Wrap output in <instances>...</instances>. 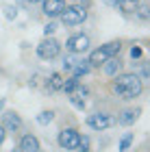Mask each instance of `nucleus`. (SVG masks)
Returning a JSON list of instances; mask_svg holds the SVG:
<instances>
[{
	"label": "nucleus",
	"instance_id": "1",
	"mask_svg": "<svg viewBox=\"0 0 150 152\" xmlns=\"http://www.w3.org/2000/svg\"><path fill=\"white\" fill-rule=\"evenodd\" d=\"M113 91L120 96L122 100H133L144 91V80L137 74H115Z\"/></svg>",
	"mask_w": 150,
	"mask_h": 152
},
{
	"label": "nucleus",
	"instance_id": "2",
	"mask_svg": "<svg viewBox=\"0 0 150 152\" xmlns=\"http://www.w3.org/2000/svg\"><path fill=\"white\" fill-rule=\"evenodd\" d=\"M120 48H122L120 41H109V44L96 48V50L89 54V59H87V61H89V65H91V67H100L102 63H105V61H109L111 57H118Z\"/></svg>",
	"mask_w": 150,
	"mask_h": 152
},
{
	"label": "nucleus",
	"instance_id": "3",
	"mask_svg": "<svg viewBox=\"0 0 150 152\" xmlns=\"http://www.w3.org/2000/svg\"><path fill=\"white\" fill-rule=\"evenodd\" d=\"M59 52H61V44L57 39H52V37H46L42 44L37 46V57L39 59H44V61H52V59H57L59 57Z\"/></svg>",
	"mask_w": 150,
	"mask_h": 152
},
{
	"label": "nucleus",
	"instance_id": "4",
	"mask_svg": "<svg viewBox=\"0 0 150 152\" xmlns=\"http://www.w3.org/2000/svg\"><path fill=\"white\" fill-rule=\"evenodd\" d=\"M61 15V22L67 24V26H76L80 22H85V18H87V13L83 7H65L63 11L59 13Z\"/></svg>",
	"mask_w": 150,
	"mask_h": 152
},
{
	"label": "nucleus",
	"instance_id": "5",
	"mask_svg": "<svg viewBox=\"0 0 150 152\" xmlns=\"http://www.w3.org/2000/svg\"><path fill=\"white\" fill-rule=\"evenodd\" d=\"M78 139H80V135H78V130L76 128H63L59 133V146L63 148V150H76L78 148Z\"/></svg>",
	"mask_w": 150,
	"mask_h": 152
},
{
	"label": "nucleus",
	"instance_id": "6",
	"mask_svg": "<svg viewBox=\"0 0 150 152\" xmlns=\"http://www.w3.org/2000/svg\"><path fill=\"white\" fill-rule=\"evenodd\" d=\"M67 50L74 52V54H83L87 48H89V37L83 35V33H78V35H72L70 39H67Z\"/></svg>",
	"mask_w": 150,
	"mask_h": 152
},
{
	"label": "nucleus",
	"instance_id": "7",
	"mask_svg": "<svg viewBox=\"0 0 150 152\" xmlns=\"http://www.w3.org/2000/svg\"><path fill=\"white\" fill-rule=\"evenodd\" d=\"M87 124H89V128H94V130H105L113 124V117L109 113H94V115L87 117Z\"/></svg>",
	"mask_w": 150,
	"mask_h": 152
},
{
	"label": "nucleus",
	"instance_id": "8",
	"mask_svg": "<svg viewBox=\"0 0 150 152\" xmlns=\"http://www.w3.org/2000/svg\"><path fill=\"white\" fill-rule=\"evenodd\" d=\"M44 2V13L46 18H57L61 11L65 9V2L63 0H42Z\"/></svg>",
	"mask_w": 150,
	"mask_h": 152
},
{
	"label": "nucleus",
	"instance_id": "9",
	"mask_svg": "<svg viewBox=\"0 0 150 152\" xmlns=\"http://www.w3.org/2000/svg\"><path fill=\"white\" fill-rule=\"evenodd\" d=\"M85 98H87V89L80 87V83H78V85L70 91V102L76 109H85Z\"/></svg>",
	"mask_w": 150,
	"mask_h": 152
},
{
	"label": "nucleus",
	"instance_id": "10",
	"mask_svg": "<svg viewBox=\"0 0 150 152\" xmlns=\"http://www.w3.org/2000/svg\"><path fill=\"white\" fill-rule=\"evenodd\" d=\"M2 117H4L2 128H4V130H9V133H13V130H18L20 126H22V117H20L15 111H7Z\"/></svg>",
	"mask_w": 150,
	"mask_h": 152
},
{
	"label": "nucleus",
	"instance_id": "11",
	"mask_svg": "<svg viewBox=\"0 0 150 152\" xmlns=\"http://www.w3.org/2000/svg\"><path fill=\"white\" fill-rule=\"evenodd\" d=\"M39 150V141L33 135H24L20 141V152H37Z\"/></svg>",
	"mask_w": 150,
	"mask_h": 152
},
{
	"label": "nucleus",
	"instance_id": "12",
	"mask_svg": "<svg viewBox=\"0 0 150 152\" xmlns=\"http://www.w3.org/2000/svg\"><path fill=\"white\" fill-rule=\"evenodd\" d=\"M46 87H48V91H61V87H63V76L59 72L50 74L48 80H46Z\"/></svg>",
	"mask_w": 150,
	"mask_h": 152
},
{
	"label": "nucleus",
	"instance_id": "13",
	"mask_svg": "<svg viewBox=\"0 0 150 152\" xmlns=\"http://www.w3.org/2000/svg\"><path fill=\"white\" fill-rule=\"evenodd\" d=\"M120 67H122V63H120V59H115V57H111L109 61L102 63V70H105L107 76H115V74L120 72Z\"/></svg>",
	"mask_w": 150,
	"mask_h": 152
},
{
	"label": "nucleus",
	"instance_id": "14",
	"mask_svg": "<svg viewBox=\"0 0 150 152\" xmlns=\"http://www.w3.org/2000/svg\"><path fill=\"white\" fill-rule=\"evenodd\" d=\"M137 117H139V109H128V111L122 113V117H120L118 122L124 124V126H131V124L137 122Z\"/></svg>",
	"mask_w": 150,
	"mask_h": 152
},
{
	"label": "nucleus",
	"instance_id": "15",
	"mask_svg": "<svg viewBox=\"0 0 150 152\" xmlns=\"http://www.w3.org/2000/svg\"><path fill=\"white\" fill-rule=\"evenodd\" d=\"M115 7H120V11H124V13H135L139 9V0H118Z\"/></svg>",
	"mask_w": 150,
	"mask_h": 152
},
{
	"label": "nucleus",
	"instance_id": "16",
	"mask_svg": "<svg viewBox=\"0 0 150 152\" xmlns=\"http://www.w3.org/2000/svg\"><path fill=\"white\" fill-rule=\"evenodd\" d=\"M89 70H91V65H89V61H85V59H80L78 63H76V67L70 72L72 76H76V78H80V76H85V74H89Z\"/></svg>",
	"mask_w": 150,
	"mask_h": 152
},
{
	"label": "nucleus",
	"instance_id": "17",
	"mask_svg": "<svg viewBox=\"0 0 150 152\" xmlns=\"http://www.w3.org/2000/svg\"><path fill=\"white\" fill-rule=\"evenodd\" d=\"M78 61H80V59H78V54H74V52H72L70 57H65V61H63V70H65V72H72L74 67H76Z\"/></svg>",
	"mask_w": 150,
	"mask_h": 152
},
{
	"label": "nucleus",
	"instance_id": "18",
	"mask_svg": "<svg viewBox=\"0 0 150 152\" xmlns=\"http://www.w3.org/2000/svg\"><path fill=\"white\" fill-rule=\"evenodd\" d=\"M131 143H133V133H126V135L120 139V146H118V150H120V152H128Z\"/></svg>",
	"mask_w": 150,
	"mask_h": 152
},
{
	"label": "nucleus",
	"instance_id": "19",
	"mask_svg": "<svg viewBox=\"0 0 150 152\" xmlns=\"http://www.w3.org/2000/svg\"><path fill=\"white\" fill-rule=\"evenodd\" d=\"M52 120H54V113L52 111H42L37 115V124H42V126H48Z\"/></svg>",
	"mask_w": 150,
	"mask_h": 152
},
{
	"label": "nucleus",
	"instance_id": "20",
	"mask_svg": "<svg viewBox=\"0 0 150 152\" xmlns=\"http://www.w3.org/2000/svg\"><path fill=\"white\" fill-rule=\"evenodd\" d=\"M78 80H80V78H76V76H70V78H67V80H63V87H61V89H63V91H67V94H70L72 89H74V87L78 85Z\"/></svg>",
	"mask_w": 150,
	"mask_h": 152
},
{
	"label": "nucleus",
	"instance_id": "21",
	"mask_svg": "<svg viewBox=\"0 0 150 152\" xmlns=\"http://www.w3.org/2000/svg\"><path fill=\"white\" fill-rule=\"evenodd\" d=\"M2 11H4V18L7 20H15L18 18V9H15V7H11V4H4Z\"/></svg>",
	"mask_w": 150,
	"mask_h": 152
},
{
	"label": "nucleus",
	"instance_id": "22",
	"mask_svg": "<svg viewBox=\"0 0 150 152\" xmlns=\"http://www.w3.org/2000/svg\"><path fill=\"white\" fill-rule=\"evenodd\" d=\"M78 148H80V152L89 150V137H80V139H78Z\"/></svg>",
	"mask_w": 150,
	"mask_h": 152
},
{
	"label": "nucleus",
	"instance_id": "23",
	"mask_svg": "<svg viewBox=\"0 0 150 152\" xmlns=\"http://www.w3.org/2000/svg\"><path fill=\"white\" fill-rule=\"evenodd\" d=\"M54 31H57V24H54V22H50V24H46V26H44V35H46V37H50Z\"/></svg>",
	"mask_w": 150,
	"mask_h": 152
},
{
	"label": "nucleus",
	"instance_id": "24",
	"mask_svg": "<svg viewBox=\"0 0 150 152\" xmlns=\"http://www.w3.org/2000/svg\"><path fill=\"white\" fill-rule=\"evenodd\" d=\"M141 57V48L139 46H133L131 48V59H139Z\"/></svg>",
	"mask_w": 150,
	"mask_h": 152
},
{
	"label": "nucleus",
	"instance_id": "25",
	"mask_svg": "<svg viewBox=\"0 0 150 152\" xmlns=\"http://www.w3.org/2000/svg\"><path fill=\"white\" fill-rule=\"evenodd\" d=\"M4 135H7V130L2 128V124H0V146H2V141H4Z\"/></svg>",
	"mask_w": 150,
	"mask_h": 152
},
{
	"label": "nucleus",
	"instance_id": "26",
	"mask_svg": "<svg viewBox=\"0 0 150 152\" xmlns=\"http://www.w3.org/2000/svg\"><path fill=\"white\" fill-rule=\"evenodd\" d=\"M102 2L109 4V7H115V4H118V0H102Z\"/></svg>",
	"mask_w": 150,
	"mask_h": 152
},
{
	"label": "nucleus",
	"instance_id": "27",
	"mask_svg": "<svg viewBox=\"0 0 150 152\" xmlns=\"http://www.w3.org/2000/svg\"><path fill=\"white\" fill-rule=\"evenodd\" d=\"M29 2H31V4H33V2H42V0H29Z\"/></svg>",
	"mask_w": 150,
	"mask_h": 152
},
{
	"label": "nucleus",
	"instance_id": "28",
	"mask_svg": "<svg viewBox=\"0 0 150 152\" xmlns=\"http://www.w3.org/2000/svg\"><path fill=\"white\" fill-rule=\"evenodd\" d=\"M37 152H42V150H37Z\"/></svg>",
	"mask_w": 150,
	"mask_h": 152
}]
</instances>
